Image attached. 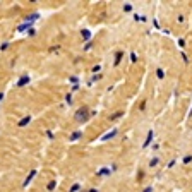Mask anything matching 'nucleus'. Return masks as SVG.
<instances>
[{
  "mask_svg": "<svg viewBox=\"0 0 192 192\" xmlns=\"http://www.w3.org/2000/svg\"><path fill=\"white\" fill-rule=\"evenodd\" d=\"M153 137H155V130H153V129H149V130H148V136H146V141L142 142V148H148L149 144H151Z\"/></svg>",
  "mask_w": 192,
  "mask_h": 192,
  "instance_id": "1",
  "label": "nucleus"
},
{
  "mask_svg": "<svg viewBox=\"0 0 192 192\" xmlns=\"http://www.w3.org/2000/svg\"><path fill=\"white\" fill-rule=\"evenodd\" d=\"M117 134H118V129H113V130H111V132H108V134H105V136H103V141H108V139H113V137H115V136H117Z\"/></svg>",
  "mask_w": 192,
  "mask_h": 192,
  "instance_id": "2",
  "label": "nucleus"
},
{
  "mask_svg": "<svg viewBox=\"0 0 192 192\" xmlns=\"http://www.w3.org/2000/svg\"><path fill=\"white\" fill-rule=\"evenodd\" d=\"M158 163H159V158H158V156H155L153 159H149V168H155Z\"/></svg>",
  "mask_w": 192,
  "mask_h": 192,
  "instance_id": "3",
  "label": "nucleus"
},
{
  "mask_svg": "<svg viewBox=\"0 0 192 192\" xmlns=\"http://www.w3.org/2000/svg\"><path fill=\"white\" fill-rule=\"evenodd\" d=\"M122 57H124L122 52H117V55H115V65H118V63L122 62Z\"/></svg>",
  "mask_w": 192,
  "mask_h": 192,
  "instance_id": "4",
  "label": "nucleus"
},
{
  "mask_svg": "<svg viewBox=\"0 0 192 192\" xmlns=\"http://www.w3.org/2000/svg\"><path fill=\"white\" fill-rule=\"evenodd\" d=\"M156 77L163 79V77H165V70H163V69H156Z\"/></svg>",
  "mask_w": 192,
  "mask_h": 192,
  "instance_id": "5",
  "label": "nucleus"
},
{
  "mask_svg": "<svg viewBox=\"0 0 192 192\" xmlns=\"http://www.w3.org/2000/svg\"><path fill=\"white\" fill-rule=\"evenodd\" d=\"M182 161H184V165H189V163L192 161V155H187V156H184V159H182Z\"/></svg>",
  "mask_w": 192,
  "mask_h": 192,
  "instance_id": "6",
  "label": "nucleus"
},
{
  "mask_svg": "<svg viewBox=\"0 0 192 192\" xmlns=\"http://www.w3.org/2000/svg\"><path fill=\"white\" fill-rule=\"evenodd\" d=\"M108 173H110V168H103V170L98 172V175H108Z\"/></svg>",
  "mask_w": 192,
  "mask_h": 192,
  "instance_id": "7",
  "label": "nucleus"
},
{
  "mask_svg": "<svg viewBox=\"0 0 192 192\" xmlns=\"http://www.w3.org/2000/svg\"><path fill=\"white\" fill-rule=\"evenodd\" d=\"M130 11H132V5H130V4L124 5V12H130Z\"/></svg>",
  "mask_w": 192,
  "mask_h": 192,
  "instance_id": "8",
  "label": "nucleus"
},
{
  "mask_svg": "<svg viewBox=\"0 0 192 192\" xmlns=\"http://www.w3.org/2000/svg\"><path fill=\"white\" fill-rule=\"evenodd\" d=\"M137 60V55H136V52H132L130 53V62H136Z\"/></svg>",
  "mask_w": 192,
  "mask_h": 192,
  "instance_id": "9",
  "label": "nucleus"
},
{
  "mask_svg": "<svg viewBox=\"0 0 192 192\" xmlns=\"http://www.w3.org/2000/svg\"><path fill=\"white\" fill-rule=\"evenodd\" d=\"M178 46L184 48V46H185V40H182V38H180V40H178Z\"/></svg>",
  "mask_w": 192,
  "mask_h": 192,
  "instance_id": "10",
  "label": "nucleus"
},
{
  "mask_svg": "<svg viewBox=\"0 0 192 192\" xmlns=\"http://www.w3.org/2000/svg\"><path fill=\"white\" fill-rule=\"evenodd\" d=\"M122 115H124V111H117V113H115L111 118H118V117H122Z\"/></svg>",
  "mask_w": 192,
  "mask_h": 192,
  "instance_id": "11",
  "label": "nucleus"
},
{
  "mask_svg": "<svg viewBox=\"0 0 192 192\" xmlns=\"http://www.w3.org/2000/svg\"><path fill=\"white\" fill-rule=\"evenodd\" d=\"M142 192H153V187H151V185H148V187L144 189V190H142Z\"/></svg>",
  "mask_w": 192,
  "mask_h": 192,
  "instance_id": "12",
  "label": "nucleus"
},
{
  "mask_svg": "<svg viewBox=\"0 0 192 192\" xmlns=\"http://www.w3.org/2000/svg\"><path fill=\"white\" fill-rule=\"evenodd\" d=\"M175 161H177V159H172L170 163H168V168H173V165H175Z\"/></svg>",
  "mask_w": 192,
  "mask_h": 192,
  "instance_id": "13",
  "label": "nucleus"
},
{
  "mask_svg": "<svg viewBox=\"0 0 192 192\" xmlns=\"http://www.w3.org/2000/svg\"><path fill=\"white\" fill-rule=\"evenodd\" d=\"M182 59H184L185 63H189V59H187V55H185V53H182Z\"/></svg>",
  "mask_w": 192,
  "mask_h": 192,
  "instance_id": "14",
  "label": "nucleus"
},
{
  "mask_svg": "<svg viewBox=\"0 0 192 192\" xmlns=\"http://www.w3.org/2000/svg\"><path fill=\"white\" fill-rule=\"evenodd\" d=\"M91 192H98V190H94V189H93V190H91Z\"/></svg>",
  "mask_w": 192,
  "mask_h": 192,
  "instance_id": "15",
  "label": "nucleus"
},
{
  "mask_svg": "<svg viewBox=\"0 0 192 192\" xmlns=\"http://www.w3.org/2000/svg\"><path fill=\"white\" fill-rule=\"evenodd\" d=\"M190 115H192V108H190Z\"/></svg>",
  "mask_w": 192,
  "mask_h": 192,
  "instance_id": "16",
  "label": "nucleus"
}]
</instances>
